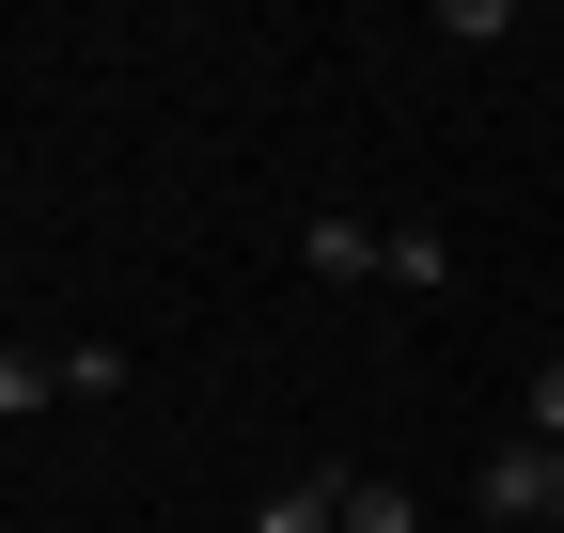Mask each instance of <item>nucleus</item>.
Wrapping results in <instances>:
<instances>
[{
	"instance_id": "nucleus-1",
	"label": "nucleus",
	"mask_w": 564,
	"mask_h": 533,
	"mask_svg": "<svg viewBox=\"0 0 564 533\" xmlns=\"http://www.w3.org/2000/svg\"><path fill=\"white\" fill-rule=\"evenodd\" d=\"M299 266H314V283H392V220H299Z\"/></svg>"
},
{
	"instance_id": "nucleus-6",
	"label": "nucleus",
	"mask_w": 564,
	"mask_h": 533,
	"mask_svg": "<svg viewBox=\"0 0 564 533\" xmlns=\"http://www.w3.org/2000/svg\"><path fill=\"white\" fill-rule=\"evenodd\" d=\"M345 533H423V502H408L392 471H345Z\"/></svg>"
},
{
	"instance_id": "nucleus-8",
	"label": "nucleus",
	"mask_w": 564,
	"mask_h": 533,
	"mask_svg": "<svg viewBox=\"0 0 564 533\" xmlns=\"http://www.w3.org/2000/svg\"><path fill=\"white\" fill-rule=\"evenodd\" d=\"M549 533H564V455H549Z\"/></svg>"
},
{
	"instance_id": "nucleus-5",
	"label": "nucleus",
	"mask_w": 564,
	"mask_h": 533,
	"mask_svg": "<svg viewBox=\"0 0 564 533\" xmlns=\"http://www.w3.org/2000/svg\"><path fill=\"white\" fill-rule=\"evenodd\" d=\"M47 392H63V346H0V424H32Z\"/></svg>"
},
{
	"instance_id": "nucleus-3",
	"label": "nucleus",
	"mask_w": 564,
	"mask_h": 533,
	"mask_svg": "<svg viewBox=\"0 0 564 533\" xmlns=\"http://www.w3.org/2000/svg\"><path fill=\"white\" fill-rule=\"evenodd\" d=\"M251 533H345V471H282L251 502Z\"/></svg>"
},
{
	"instance_id": "nucleus-2",
	"label": "nucleus",
	"mask_w": 564,
	"mask_h": 533,
	"mask_svg": "<svg viewBox=\"0 0 564 533\" xmlns=\"http://www.w3.org/2000/svg\"><path fill=\"white\" fill-rule=\"evenodd\" d=\"M486 518H502V533H549V439H502V455H486Z\"/></svg>"
},
{
	"instance_id": "nucleus-4",
	"label": "nucleus",
	"mask_w": 564,
	"mask_h": 533,
	"mask_svg": "<svg viewBox=\"0 0 564 533\" xmlns=\"http://www.w3.org/2000/svg\"><path fill=\"white\" fill-rule=\"evenodd\" d=\"M392 283L440 298V283H455V236H440V220H392Z\"/></svg>"
},
{
	"instance_id": "nucleus-7",
	"label": "nucleus",
	"mask_w": 564,
	"mask_h": 533,
	"mask_svg": "<svg viewBox=\"0 0 564 533\" xmlns=\"http://www.w3.org/2000/svg\"><path fill=\"white\" fill-rule=\"evenodd\" d=\"M518 439H549V455H564V361H533V392H518Z\"/></svg>"
}]
</instances>
